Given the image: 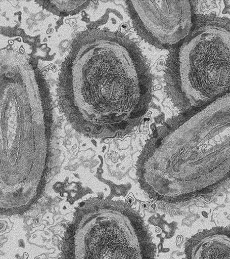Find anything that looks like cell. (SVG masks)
Returning <instances> with one entry per match:
<instances>
[{"label": "cell", "mask_w": 230, "mask_h": 259, "mask_svg": "<svg viewBox=\"0 0 230 259\" xmlns=\"http://www.w3.org/2000/svg\"><path fill=\"white\" fill-rule=\"evenodd\" d=\"M60 80L61 108L76 130L90 136L126 130L151 100V73L141 52L112 32L79 35Z\"/></svg>", "instance_id": "obj_1"}, {"label": "cell", "mask_w": 230, "mask_h": 259, "mask_svg": "<svg viewBox=\"0 0 230 259\" xmlns=\"http://www.w3.org/2000/svg\"><path fill=\"white\" fill-rule=\"evenodd\" d=\"M173 53L167 66L176 102L182 109L198 108L228 93L229 19L210 16L196 21Z\"/></svg>", "instance_id": "obj_2"}, {"label": "cell", "mask_w": 230, "mask_h": 259, "mask_svg": "<svg viewBox=\"0 0 230 259\" xmlns=\"http://www.w3.org/2000/svg\"><path fill=\"white\" fill-rule=\"evenodd\" d=\"M50 104L40 100L15 117L0 118V183L19 184L32 178L52 157Z\"/></svg>", "instance_id": "obj_3"}, {"label": "cell", "mask_w": 230, "mask_h": 259, "mask_svg": "<svg viewBox=\"0 0 230 259\" xmlns=\"http://www.w3.org/2000/svg\"><path fill=\"white\" fill-rule=\"evenodd\" d=\"M126 3L137 33L157 48H174L188 36L193 28V10L190 2Z\"/></svg>", "instance_id": "obj_4"}]
</instances>
